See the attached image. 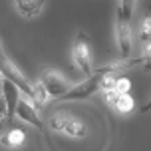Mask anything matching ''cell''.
Wrapping results in <instances>:
<instances>
[{"instance_id": "cell-7", "label": "cell", "mask_w": 151, "mask_h": 151, "mask_svg": "<svg viewBox=\"0 0 151 151\" xmlns=\"http://www.w3.org/2000/svg\"><path fill=\"white\" fill-rule=\"evenodd\" d=\"M2 98L6 101V121L8 125L14 121V111H16V104H18V99H20V90L16 88L12 82H8V80H2Z\"/></svg>"}, {"instance_id": "cell-5", "label": "cell", "mask_w": 151, "mask_h": 151, "mask_svg": "<svg viewBox=\"0 0 151 151\" xmlns=\"http://www.w3.org/2000/svg\"><path fill=\"white\" fill-rule=\"evenodd\" d=\"M74 62L86 76H90L91 70V54H90V38L83 32H78L74 42Z\"/></svg>"}, {"instance_id": "cell-17", "label": "cell", "mask_w": 151, "mask_h": 151, "mask_svg": "<svg viewBox=\"0 0 151 151\" xmlns=\"http://www.w3.org/2000/svg\"><path fill=\"white\" fill-rule=\"evenodd\" d=\"M8 125V121H6V117H0V135H2V131H4V127Z\"/></svg>"}, {"instance_id": "cell-9", "label": "cell", "mask_w": 151, "mask_h": 151, "mask_svg": "<svg viewBox=\"0 0 151 151\" xmlns=\"http://www.w3.org/2000/svg\"><path fill=\"white\" fill-rule=\"evenodd\" d=\"M104 93H106L107 104H111L119 113H129L135 107V101H133V98L129 93H119V91H115V90H106Z\"/></svg>"}, {"instance_id": "cell-11", "label": "cell", "mask_w": 151, "mask_h": 151, "mask_svg": "<svg viewBox=\"0 0 151 151\" xmlns=\"http://www.w3.org/2000/svg\"><path fill=\"white\" fill-rule=\"evenodd\" d=\"M24 139H26L24 129L12 127V129H8L6 133H4V137H2V145H6V147H20V145H24Z\"/></svg>"}, {"instance_id": "cell-4", "label": "cell", "mask_w": 151, "mask_h": 151, "mask_svg": "<svg viewBox=\"0 0 151 151\" xmlns=\"http://www.w3.org/2000/svg\"><path fill=\"white\" fill-rule=\"evenodd\" d=\"M40 83L46 88L48 96H54L56 99L60 98V96H64V93L70 90V82L60 74V72H56L54 68H44L42 70Z\"/></svg>"}, {"instance_id": "cell-3", "label": "cell", "mask_w": 151, "mask_h": 151, "mask_svg": "<svg viewBox=\"0 0 151 151\" xmlns=\"http://www.w3.org/2000/svg\"><path fill=\"white\" fill-rule=\"evenodd\" d=\"M0 74L4 76V80H8V82L14 83L20 91H24L28 98H32V83L28 82V80L24 78L22 72L16 68L14 64L4 56V54H2V50H0Z\"/></svg>"}, {"instance_id": "cell-12", "label": "cell", "mask_w": 151, "mask_h": 151, "mask_svg": "<svg viewBox=\"0 0 151 151\" xmlns=\"http://www.w3.org/2000/svg\"><path fill=\"white\" fill-rule=\"evenodd\" d=\"M48 91H46V88L42 86L40 82L36 83H32V101H34V106L40 107V106H44L46 101H48Z\"/></svg>"}, {"instance_id": "cell-14", "label": "cell", "mask_w": 151, "mask_h": 151, "mask_svg": "<svg viewBox=\"0 0 151 151\" xmlns=\"http://www.w3.org/2000/svg\"><path fill=\"white\" fill-rule=\"evenodd\" d=\"M113 90L119 91V93H129V90H131V80L129 78H123V76H117Z\"/></svg>"}, {"instance_id": "cell-15", "label": "cell", "mask_w": 151, "mask_h": 151, "mask_svg": "<svg viewBox=\"0 0 151 151\" xmlns=\"http://www.w3.org/2000/svg\"><path fill=\"white\" fill-rule=\"evenodd\" d=\"M149 32H151V20L149 16H145L143 26H141V44H143V48H149Z\"/></svg>"}, {"instance_id": "cell-8", "label": "cell", "mask_w": 151, "mask_h": 151, "mask_svg": "<svg viewBox=\"0 0 151 151\" xmlns=\"http://www.w3.org/2000/svg\"><path fill=\"white\" fill-rule=\"evenodd\" d=\"M14 115H18L20 119L32 123L36 129L44 127V123H42V119H40V113H38V107L34 106V104H30V101H26V99H18Z\"/></svg>"}, {"instance_id": "cell-2", "label": "cell", "mask_w": 151, "mask_h": 151, "mask_svg": "<svg viewBox=\"0 0 151 151\" xmlns=\"http://www.w3.org/2000/svg\"><path fill=\"white\" fill-rule=\"evenodd\" d=\"M50 127L54 131H64V133H68L72 137H83L86 135V125H83L80 119H76L68 113H54L50 115Z\"/></svg>"}, {"instance_id": "cell-10", "label": "cell", "mask_w": 151, "mask_h": 151, "mask_svg": "<svg viewBox=\"0 0 151 151\" xmlns=\"http://www.w3.org/2000/svg\"><path fill=\"white\" fill-rule=\"evenodd\" d=\"M16 10L24 16V18H34L40 14V10L44 8L46 0H12Z\"/></svg>"}, {"instance_id": "cell-13", "label": "cell", "mask_w": 151, "mask_h": 151, "mask_svg": "<svg viewBox=\"0 0 151 151\" xmlns=\"http://www.w3.org/2000/svg\"><path fill=\"white\" fill-rule=\"evenodd\" d=\"M135 2H137V0H119L117 12H119L121 16H125L127 20H131V16H133V8H135Z\"/></svg>"}, {"instance_id": "cell-1", "label": "cell", "mask_w": 151, "mask_h": 151, "mask_svg": "<svg viewBox=\"0 0 151 151\" xmlns=\"http://www.w3.org/2000/svg\"><path fill=\"white\" fill-rule=\"evenodd\" d=\"M101 78L104 74H99L98 70L96 72H91L82 83H78L74 88H70L64 96L58 98V101H76V99H88L90 96H93L96 91L101 90Z\"/></svg>"}, {"instance_id": "cell-16", "label": "cell", "mask_w": 151, "mask_h": 151, "mask_svg": "<svg viewBox=\"0 0 151 151\" xmlns=\"http://www.w3.org/2000/svg\"><path fill=\"white\" fill-rule=\"evenodd\" d=\"M4 115H6V101L0 96V117H4Z\"/></svg>"}, {"instance_id": "cell-6", "label": "cell", "mask_w": 151, "mask_h": 151, "mask_svg": "<svg viewBox=\"0 0 151 151\" xmlns=\"http://www.w3.org/2000/svg\"><path fill=\"white\" fill-rule=\"evenodd\" d=\"M115 36H117V46H119L121 58H129L131 54V20L117 12L115 20Z\"/></svg>"}]
</instances>
